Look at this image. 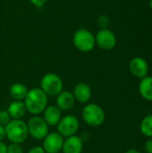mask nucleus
<instances>
[{"instance_id":"nucleus-1","label":"nucleus","mask_w":152,"mask_h":153,"mask_svg":"<svg viewBox=\"0 0 152 153\" xmlns=\"http://www.w3.org/2000/svg\"><path fill=\"white\" fill-rule=\"evenodd\" d=\"M23 102L27 112L33 116H39L47 107L48 97L40 88H32L29 90Z\"/></svg>"},{"instance_id":"nucleus-2","label":"nucleus","mask_w":152,"mask_h":153,"mask_svg":"<svg viewBox=\"0 0 152 153\" xmlns=\"http://www.w3.org/2000/svg\"><path fill=\"white\" fill-rule=\"evenodd\" d=\"M4 130L5 137L12 143L22 144L29 136L27 123L22 119H12L4 127Z\"/></svg>"},{"instance_id":"nucleus-3","label":"nucleus","mask_w":152,"mask_h":153,"mask_svg":"<svg viewBox=\"0 0 152 153\" xmlns=\"http://www.w3.org/2000/svg\"><path fill=\"white\" fill-rule=\"evenodd\" d=\"M82 117L83 121L90 126H100L106 118L104 109L96 103H87L82 108Z\"/></svg>"},{"instance_id":"nucleus-4","label":"nucleus","mask_w":152,"mask_h":153,"mask_svg":"<svg viewBox=\"0 0 152 153\" xmlns=\"http://www.w3.org/2000/svg\"><path fill=\"white\" fill-rule=\"evenodd\" d=\"M47 97H56L64 88V82L61 77L55 73H47L40 80L39 87Z\"/></svg>"},{"instance_id":"nucleus-5","label":"nucleus","mask_w":152,"mask_h":153,"mask_svg":"<svg viewBox=\"0 0 152 153\" xmlns=\"http://www.w3.org/2000/svg\"><path fill=\"white\" fill-rule=\"evenodd\" d=\"M73 43L74 47L81 52H90L95 45V36L91 31L86 29H80L73 36Z\"/></svg>"},{"instance_id":"nucleus-6","label":"nucleus","mask_w":152,"mask_h":153,"mask_svg":"<svg viewBox=\"0 0 152 153\" xmlns=\"http://www.w3.org/2000/svg\"><path fill=\"white\" fill-rule=\"evenodd\" d=\"M28 133L35 140H43L49 133V126L42 117L33 116L27 122Z\"/></svg>"},{"instance_id":"nucleus-7","label":"nucleus","mask_w":152,"mask_h":153,"mask_svg":"<svg viewBox=\"0 0 152 153\" xmlns=\"http://www.w3.org/2000/svg\"><path fill=\"white\" fill-rule=\"evenodd\" d=\"M80 128V121L74 115H66L62 117L58 124L56 125L57 132L64 137L67 138L72 135H75Z\"/></svg>"},{"instance_id":"nucleus-8","label":"nucleus","mask_w":152,"mask_h":153,"mask_svg":"<svg viewBox=\"0 0 152 153\" xmlns=\"http://www.w3.org/2000/svg\"><path fill=\"white\" fill-rule=\"evenodd\" d=\"M65 138L58 132H49L43 139L42 148L45 153H58L62 151Z\"/></svg>"},{"instance_id":"nucleus-9","label":"nucleus","mask_w":152,"mask_h":153,"mask_svg":"<svg viewBox=\"0 0 152 153\" xmlns=\"http://www.w3.org/2000/svg\"><path fill=\"white\" fill-rule=\"evenodd\" d=\"M96 45L103 50H111L116 45L115 33L108 29H100L95 35Z\"/></svg>"},{"instance_id":"nucleus-10","label":"nucleus","mask_w":152,"mask_h":153,"mask_svg":"<svg viewBox=\"0 0 152 153\" xmlns=\"http://www.w3.org/2000/svg\"><path fill=\"white\" fill-rule=\"evenodd\" d=\"M129 70L133 76L139 79H142L148 75L149 65L144 58L141 56H136L130 61Z\"/></svg>"},{"instance_id":"nucleus-11","label":"nucleus","mask_w":152,"mask_h":153,"mask_svg":"<svg viewBox=\"0 0 152 153\" xmlns=\"http://www.w3.org/2000/svg\"><path fill=\"white\" fill-rule=\"evenodd\" d=\"M75 104V99L72 91H62L56 99V106L61 111H69L71 110Z\"/></svg>"},{"instance_id":"nucleus-12","label":"nucleus","mask_w":152,"mask_h":153,"mask_svg":"<svg viewBox=\"0 0 152 153\" xmlns=\"http://www.w3.org/2000/svg\"><path fill=\"white\" fill-rule=\"evenodd\" d=\"M91 88L90 86L83 82H78L74 88L73 94L74 96L75 101H78L82 104H87L91 98Z\"/></svg>"},{"instance_id":"nucleus-13","label":"nucleus","mask_w":152,"mask_h":153,"mask_svg":"<svg viewBox=\"0 0 152 153\" xmlns=\"http://www.w3.org/2000/svg\"><path fill=\"white\" fill-rule=\"evenodd\" d=\"M83 150V141L78 135H72L65 139L62 147L63 153H82Z\"/></svg>"},{"instance_id":"nucleus-14","label":"nucleus","mask_w":152,"mask_h":153,"mask_svg":"<svg viewBox=\"0 0 152 153\" xmlns=\"http://www.w3.org/2000/svg\"><path fill=\"white\" fill-rule=\"evenodd\" d=\"M42 114V117L48 126H56L62 117V111L56 105L47 106Z\"/></svg>"},{"instance_id":"nucleus-15","label":"nucleus","mask_w":152,"mask_h":153,"mask_svg":"<svg viewBox=\"0 0 152 153\" xmlns=\"http://www.w3.org/2000/svg\"><path fill=\"white\" fill-rule=\"evenodd\" d=\"M6 110L12 119H22L27 112L24 102L20 100H13Z\"/></svg>"},{"instance_id":"nucleus-16","label":"nucleus","mask_w":152,"mask_h":153,"mask_svg":"<svg viewBox=\"0 0 152 153\" xmlns=\"http://www.w3.org/2000/svg\"><path fill=\"white\" fill-rule=\"evenodd\" d=\"M29 89L27 88V86L22 82H14L11 85L9 89V94L13 100L23 101Z\"/></svg>"},{"instance_id":"nucleus-17","label":"nucleus","mask_w":152,"mask_h":153,"mask_svg":"<svg viewBox=\"0 0 152 153\" xmlns=\"http://www.w3.org/2000/svg\"><path fill=\"white\" fill-rule=\"evenodd\" d=\"M139 93L144 100L152 101V76H146L141 79L139 84Z\"/></svg>"},{"instance_id":"nucleus-18","label":"nucleus","mask_w":152,"mask_h":153,"mask_svg":"<svg viewBox=\"0 0 152 153\" xmlns=\"http://www.w3.org/2000/svg\"><path fill=\"white\" fill-rule=\"evenodd\" d=\"M140 129L144 136L152 138V114L147 115L142 118L140 125Z\"/></svg>"},{"instance_id":"nucleus-19","label":"nucleus","mask_w":152,"mask_h":153,"mask_svg":"<svg viewBox=\"0 0 152 153\" xmlns=\"http://www.w3.org/2000/svg\"><path fill=\"white\" fill-rule=\"evenodd\" d=\"M12 120L11 117L9 116L7 110L5 109H3V110H0V126L5 127L8 123Z\"/></svg>"},{"instance_id":"nucleus-20","label":"nucleus","mask_w":152,"mask_h":153,"mask_svg":"<svg viewBox=\"0 0 152 153\" xmlns=\"http://www.w3.org/2000/svg\"><path fill=\"white\" fill-rule=\"evenodd\" d=\"M7 153H24V151L21 144L11 143L9 145H7Z\"/></svg>"},{"instance_id":"nucleus-21","label":"nucleus","mask_w":152,"mask_h":153,"mask_svg":"<svg viewBox=\"0 0 152 153\" xmlns=\"http://www.w3.org/2000/svg\"><path fill=\"white\" fill-rule=\"evenodd\" d=\"M98 25L99 26L100 29H108L109 25V19L106 15H100L98 18Z\"/></svg>"},{"instance_id":"nucleus-22","label":"nucleus","mask_w":152,"mask_h":153,"mask_svg":"<svg viewBox=\"0 0 152 153\" xmlns=\"http://www.w3.org/2000/svg\"><path fill=\"white\" fill-rule=\"evenodd\" d=\"M35 7H37V8H40V7H42L47 2V0H29Z\"/></svg>"},{"instance_id":"nucleus-23","label":"nucleus","mask_w":152,"mask_h":153,"mask_svg":"<svg viewBox=\"0 0 152 153\" xmlns=\"http://www.w3.org/2000/svg\"><path fill=\"white\" fill-rule=\"evenodd\" d=\"M144 150L147 153H152V138H149L144 144Z\"/></svg>"},{"instance_id":"nucleus-24","label":"nucleus","mask_w":152,"mask_h":153,"mask_svg":"<svg viewBox=\"0 0 152 153\" xmlns=\"http://www.w3.org/2000/svg\"><path fill=\"white\" fill-rule=\"evenodd\" d=\"M27 153H45V152L42 146H34L31 149H30Z\"/></svg>"},{"instance_id":"nucleus-25","label":"nucleus","mask_w":152,"mask_h":153,"mask_svg":"<svg viewBox=\"0 0 152 153\" xmlns=\"http://www.w3.org/2000/svg\"><path fill=\"white\" fill-rule=\"evenodd\" d=\"M0 153H7V145L4 142H0Z\"/></svg>"},{"instance_id":"nucleus-26","label":"nucleus","mask_w":152,"mask_h":153,"mask_svg":"<svg viewBox=\"0 0 152 153\" xmlns=\"http://www.w3.org/2000/svg\"><path fill=\"white\" fill-rule=\"evenodd\" d=\"M5 138V130L4 127L0 126V142H3V140Z\"/></svg>"},{"instance_id":"nucleus-27","label":"nucleus","mask_w":152,"mask_h":153,"mask_svg":"<svg viewBox=\"0 0 152 153\" xmlns=\"http://www.w3.org/2000/svg\"><path fill=\"white\" fill-rule=\"evenodd\" d=\"M125 153H141L138 150H136V149H130V150H128V151H126Z\"/></svg>"},{"instance_id":"nucleus-28","label":"nucleus","mask_w":152,"mask_h":153,"mask_svg":"<svg viewBox=\"0 0 152 153\" xmlns=\"http://www.w3.org/2000/svg\"><path fill=\"white\" fill-rule=\"evenodd\" d=\"M149 5H150V7L152 9V0H150V1H149Z\"/></svg>"}]
</instances>
